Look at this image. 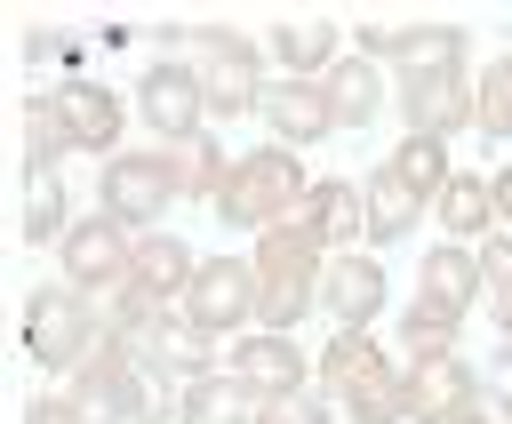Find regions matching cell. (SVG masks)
I'll return each instance as SVG.
<instances>
[{
  "label": "cell",
  "mask_w": 512,
  "mask_h": 424,
  "mask_svg": "<svg viewBox=\"0 0 512 424\" xmlns=\"http://www.w3.org/2000/svg\"><path fill=\"white\" fill-rule=\"evenodd\" d=\"M8 120H16V184H24V176H64V160L80 152L64 96H16Z\"/></svg>",
  "instance_id": "obj_11"
},
{
  "label": "cell",
  "mask_w": 512,
  "mask_h": 424,
  "mask_svg": "<svg viewBox=\"0 0 512 424\" xmlns=\"http://www.w3.org/2000/svg\"><path fill=\"white\" fill-rule=\"evenodd\" d=\"M136 360H144V376H152L160 392H176V384H192V376L224 368V336H216V328H200V320H184V304H176V312H168V328H160Z\"/></svg>",
  "instance_id": "obj_12"
},
{
  "label": "cell",
  "mask_w": 512,
  "mask_h": 424,
  "mask_svg": "<svg viewBox=\"0 0 512 424\" xmlns=\"http://www.w3.org/2000/svg\"><path fill=\"white\" fill-rule=\"evenodd\" d=\"M128 264H136V232H128V224H112L104 208H88V216L64 232V248H56L64 288H80V296H96V304L128 288Z\"/></svg>",
  "instance_id": "obj_6"
},
{
  "label": "cell",
  "mask_w": 512,
  "mask_h": 424,
  "mask_svg": "<svg viewBox=\"0 0 512 424\" xmlns=\"http://www.w3.org/2000/svg\"><path fill=\"white\" fill-rule=\"evenodd\" d=\"M392 176H400L408 192L440 200V192H448V176H456V160H448V136H408V128H400V144H392Z\"/></svg>",
  "instance_id": "obj_33"
},
{
  "label": "cell",
  "mask_w": 512,
  "mask_h": 424,
  "mask_svg": "<svg viewBox=\"0 0 512 424\" xmlns=\"http://www.w3.org/2000/svg\"><path fill=\"white\" fill-rule=\"evenodd\" d=\"M432 208H440V232H448V240H464V248H472V240H480V248L496 240V184H488L480 168H456Z\"/></svg>",
  "instance_id": "obj_21"
},
{
  "label": "cell",
  "mask_w": 512,
  "mask_h": 424,
  "mask_svg": "<svg viewBox=\"0 0 512 424\" xmlns=\"http://www.w3.org/2000/svg\"><path fill=\"white\" fill-rule=\"evenodd\" d=\"M400 120H408V136H464V128H480V72L472 64L400 72Z\"/></svg>",
  "instance_id": "obj_7"
},
{
  "label": "cell",
  "mask_w": 512,
  "mask_h": 424,
  "mask_svg": "<svg viewBox=\"0 0 512 424\" xmlns=\"http://www.w3.org/2000/svg\"><path fill=\"white\" fill-rule=\"evenodd\" d=\"M456 424H496V416H488V408H480V416H456Z\"/></svg>",
  "instance_id": "obj_40"
},
{
  "label": "cell",
  "mask_w": 512,
  "mask_h": 424,
  "mask_svg": "<svg viewBox=\"0 0 512 424\" xmlns=\"http://www.w3.org/2000/svg\"><path fill=\"white\" fill-rule=\"evenodd\" d=\"M488 184H496V224H504V232H512V160H504V168H496V176H488Z\"/></svg>",
  "instance_id": "obj_39"
},
{
  "label": "cell",
  "mask_w": 512,
  "mask_h": 424,
  "mask_svg": "<svg viewBox=\"0 0 512 424\" xmlns=\"http://www.w3.org/2000/svg\"><path fill=\"white\" fill-rule=\"evenodd\" d=\"M136 120L152 128V144H184L208 128V96H200V72L184 56H152L136 72Z\"/></svg>",
  "instance_id": "obj_8"
},
{
  "label": "cell",
  "mask_w": 512,
  "mask_h": 424,
  "mask_svg": "<svg viewBox=\"0 0 512 424\" xmlns=\"http://www.w3.org/2000/svg\"><path fill=\"white\" fill-rule=\"evenodd\" d=\"M320 96H328V120H336V136H352V128H368V120H376L384 72H376L368 56H336V64H328V80H320Z\"/></svg>",
  "instance_id": "obj_23"
},
{
  "label": "cell",
  "mask_w": 512,
  "mask_h": 424,
  "mask_svg": "<svg viewBox=\"0 0 512 424\" xmlns=\"http://www.w3.org/2000/svg\"><path fill=\"white\" fill-rule=\"evenodd\" d=\"M480 264H488V312H496V344H512V232H496V240L480 248Z\"/></svg>",
  "instance_id": "obj_37"
},
{
  "label": "cell",
  "mask_w": 512,
  "mask_h": 424,
  "mask_svg": "<svg viewBox=\"0 0 512 424\" xmlns=\"http://www.w3.org/2000/svg\"><path fill=\"white\" fill-rule=\"evenodd\" d=\"M344 416H352V424H408V368L384 352V360L344 392Z\"/></svg>",
  "instance_id": "obj_30"
},
{
  "label": "cell",
  "mask_w": 512,
  "mask_h": 424,
  "mask_svg": "<svg viewBox=\"0 0 512 424\" xmlns=\"http://www.w3.org/2000/svg\"><path fill=\"white\" fill-rule=\"evenodd\" d=\"M136 288H152L160 304H184L192 280H200V256L176 240V232H136V264H128Z\"/></svg>",
  "instance_id": "obj_20"
},
{
  "label": "cell",
  "mask_w": 512,
  "mask_h": 424,
  "mask_svg": "<svg viewBox=\"0 0 512 424\" xmlns=\"http://www.w3.org/2000/svg\"><path fill=\"white\" fill-rule=\"evenodd\" d=\"M224 368L264 400V392H296V384H312V368H304V352H296V336H272V328H248V336H232L224 344Z\"/></svg>",
  "instance_id": "obj_14"
},
{
  "label": "cell",
  "mask_w": 512,
  "mask_h": 424,
  "mask_svg": "<svg viewBox=\"0 0 512 424\" xmlns=\"http://www.w3.org/2000/svg\"><path fill=\"white\" fill-rule=\"evenodd\" d=\"M360 192H368V248H392V240H408V232L424 224V208H432L424 192H408V184L392 176V160H376V176H368Z\"/></svg>",
  "instance_id": "obj_26"
},
{
  "label": "cell",
  "mask_w": 512,
  "mask_h": 424,
  "mask_svg": "<svg viewBox=\"0 0 512 424\" xmlns=\"http://www.w3.org/2000/svg\"><path fill=\"white\" fill-rule=\"evenodd\" d=\"M480 136H512V56H496V64H480Z\"/></svg>",
  "instance_id": "obj_35"
},
{
  "label": "cell",
  "mask_w": 512,
  "mask_h": 424,
  "mask_svg": "<svg viewBox=\"0 0 512 424\" xmlns=\"http://www.w3.org/2000/svg\"><path fill=\"white\" fill-rule=\"evenodd\" d=\"M384 360V344H376V328H336L328 344H320V360H312V392H328V400H344L368 368Z\"/></svg>",
  "instance_id": "obj_28"
},
{
  "label": "cell",
  "mask_w": 512,
  "mask_h": 424,
  "mask_svg": "<svg viewBox=\"0 0 512 424\" xmlns=\"http://www.w3.org/2000/svg\"><path fill=\"white\" fill-rule=\"evenodd\" d=\"M464 56H472V32H464V24H400L384 64H400V72H440V64H464Z\"/></svg>",
  "instance_id": "obj_29"
},
{
  "label": "cell",
  "mask_w": 512,
  "mask_h": 424,
  "mask_svg": "<svg viewBox=\"0 0 512 424\" xmlns=\"http://www.w3.org/2000/svg\"><path fill=\"white\" fill-rule=\"evenodd\" d=\"M392 336H400V352H408V360H440V352H456V336H464V312H448V304L416 296V304L392 320Z\"/></svg>",
  "instance_id": "obj_32"
},
{
  "label": "cell",
  "mask_w": 512,
  "mask_h": 424,
  "mask_svg": "<svg viewBox=\"0 0 512 424\" xmlns=\"http://www.w3.org/2000/svg\"><path fill=\"white\" fill-rule=\"evenodd\" d=\"M24 352L64 384V376H80L96 352H104V304L96 296H80V288H32L24 296Z\"/></svg>",
  "instance_id": "obj_3"
},
{
  "label": "cell",
  "mask_w": 512,
  "mask_h": 424,
  "mask_svg": "<svg viewBox=\"0 0 512 424\" xmlns=\"http://www.w3.org/2000/svg\"><path fill=\"white\" fill-rule=\"evenodd\" d=\"M64 392H72L96 424H176V392H160V384L144 376V360H136L128 344H112V336H104V352H96L80 376H64Z\"/></svg>",
  "instance_id": "obj_4"
},
{
  "label": "cell",
  "mask_w": 512,
  "mask_h": 424,
  "mask_svg": "<svg viewBox=\"0 0 512 424\" xmlns=\"http://www.w3.org/2000/svg\"><path fill=\"white\" fill-rule=\"evenodd\" d=\"M416 296H432V304H448V312L488 304V264H480V248L440 240L432 256H416Z\"/></svg>",
  "instance_id": "obj_18"
},
{
  "label": "cell",
  "mask_w": 512,
  "mask_h": 424,
  "mask_svg": "<svg viewBox=\"0 0 512 424\" xmlns=\"http://www.w3.org/2000/svg\"><path fill=\"white\" fill-rule=\"evenodd\" d=\"M72 224H80V216H72L64 176H24V184H16V240H32V248H64Z\"/></svg>",
  "instance_id": "obj_25"
},
{
  "label": "cell",
  "mask_w": 512,
  "mask_h": 424,
  "mask_svg": "<svg viewBox=\"0 0 512 424\" xmlns=\"http://www.w3.org/2000/svg\"><path fill=\"white\" fill-rule=\"evenodd\" d=\"M184 320H200L216 336H248V320H256V264L248 256H200V280L184 296Z\"/></svg>",
  "instance_id": "obj_10"
},
{
  "label": "cell",
  "mask_w": 512,
  "mask_h": 424,
  "mask_svg": "<svg viewBox=\"0 0 512 424\" xmlns=\"http://www.w3.org/2000/svg\"><path fill=\"white\" fill-rule=\"evenodd\" d=\"M256 424H336V408H328V392L296 384V392H264L256 400Z\"/></svg>",
  "instance_id": "obj_36"
},
{
  "label": "cell",
  "mask_w": 512,
  "mask_h": 424,
  "mask_svg": "<svg viewBox=\"0 0 512 424\" xmlns=\"http://www.w3.org/2000/svg\"><path fill=\"white\" fill-rule=\"evenodd\" d=\"M384 264L376 256H328V272H320V312L336 320V328H376L384 320Z\"/></svg>",
  "instance_id": "obj_13"
},
{
  "label": "cell",
  "mask_w": 512,
  "mask_h": 424,
  "mask_svg": "<svg viewBox=\"0 0 512 424\" xmlns=\"http://www.w3.org/2000/svg\"><path fill=\"white\" fill-rule=\"evenodd\" d=\"M160 152H168L176 200H208V208H216V192H224V176H232V152L216 144V128H200V136H184V144H160Z\"/></svg>",
  "instance_id": "obj_24"
},
{
  "label": "cell",
  "mask_w": 512,
  "mask_h": 424,
  "mask_svg": "<svg viewBox=\"0 0 512 424\" xmlns=\"http://www.w3.org/2000/svg\"><path fill=\"white\" fill-rule=\"evenodd\" d=\"M16 424H96V416H88V408H80V400H72V392L56 384V392L24 400V416H16Z\"/></svg>",
  "instance_id": "obj_38"
},
{
  "label": "cell",
  "mask_w": 512,
  "mask_h": 424,
  "mask_svg": "<svg viewBox=\"0 0 512 424\" xmlns=\"http://www.w3.org/2000/svg\"><path fill=\"white\" fill-rule=\"evenodd\" d=\"M168 200H176V184H168V152L160 144H128L120 160L96 168V208L112 224H128V232H160Z\"/></svg>",
  "instance_id": "obj_5"
},
{
  "label": "cell",
  "mask_w": 512,
  "mask_h": 424,
  "mask_svg": "<svg viewBox=\"0 0 512 424\" xmlns=\"http://www.w3.org/2000/svg\"><path fill=\"white\" fill-rule=\"evenodd\" d=\"M264 56L280 64V80H328V64L344 56V32L328 16H280L264 32Z\"/></svg>",
  "instance_id": "obj_16"
},
{
  "label": "cell",
  "mask_w": 512,
  "mask_h": 424,
  "mask_svg": "<svg viewBox=\"0 0 512 424\" xmlns=\"http://www.w3.org/2000/svg\"><path fill=\"white\" fill-rule=\"evenodd\" d=\"M248 264H256V272H280V280H320V272H328V248H320L312 224L296 216V224L256 232V240H248Z\"/></svg>",
  "instance_id": "obj_27"
},
{
  "label": "cell",
  "mask_w": 512,
  "mask_h": 424,
  "mask_svg": "<svg viewBox=\"0 0 512 424\" xmlns=\"http://www.w3.org/2000/svg\"><path fill=\"white\" fill-rule=\"evenodd\" d=\"M176 424H256V392L232 368H208V376L176 384Z\"/></svg>",
  "instance_id": "obj_22"
},
{
  "label": "cell",
  "mask_w": 512,
  "mask_h": 424,
  "mask_svg": "<svg viewBox=\"0 0 512 424\" xmlns=\"http://www.w3.org/2000/svg\"><path fill=\"white\" fill-rule=\"evenodd\" d=\"M256 120H264V128H272V144H288V152H304V144L336 136V120H328V96H320V80H280V72H272V88H264Z\"/></svg>",
  "instance_id": "obj_15"
},
{
  "label": "cell",
  "mask_w": 512,
  "mask_h": 424,
  "mask_svg": "<svg viewBox=\"0 0 512 424\" xmlns=\"http://www.w3.org/2000/svg\"><path fill=\"white\" fill-rule=\"evenodd\" d=\"M168 312H176V304H160L152 288H136V280H128L120 296H104V336H112V344H128V352H144V344L168 328Z\"/></svg>",
  "instance_id": "obj_31"
},
{
  "label": "cell",
  "mask_w": 512,
  "mask_h": 424,
  "mask_svg": "<svg viewBox=\"0 0 512 424\" xmlns=\"http://www.w3.org/2000/svg\"><path fill=\"white\" fill-rule=\"evenodd\" d=\"M304 200H312L304 160H296L288 144H256V152L232 160V176H224V192H216V224L256 240V232H272V224H296Z\"/></svg>",
  "instance_id": "obj_2"
},
{
  "label": "cell",
  "mask_w": 512,
  "mask_h": 424,
  "mask_svg": "<svg viewBox=\"0 0 512 424\" xmlns=\"http://www.w3.org/2000/svg\"><path fill=\"white\" fill-rule=\"evenodd\" d=\"M480 408H488V384L464 352L408 360V424H456V416H480Z\"/></svg>",
  "instance_id": "obj_9"
},
{
  "label": "cell",
  "mask_w": 512,
  "mask_h": 424,
  "mask_svg": "<svg viewBox=\"0 0 512 424\" xmlns=\"http://www.w3.org/2000/svg\"><path fill=\"white\" fill-rule=\"evenodd\" d=\"M56 96H64V112H72V144H80V152H96V160H120V152H128V144H120V96H112L104 80H80V72H72Z\"/></svg>",
  "instance_id": "obj_19"
},
{
  "label": "cell",
  "mask_w": 512,
  "mask_h": 424,
  "mask_svg": "<svg viewBox=\"0 0 512 424\" xmlns=\"http://www.w3.org/2000/svg\"><path fill=\"white\" fill-rule=\"evenodd\" d=\"M304 224L328 256H352L368 240V192L352 176H312V200H304Z\"/></svg>",
  "instance_id": "obj_17"
},
{
  "label": "cell",
  "mask_w": 512,
  "mask_h": 424,
  "mask_svg": "<svg viewBox=\"0 0 512 424\" xmlns=\"http://www.w3.org/2000/svg\"><path fill=\"white\" fill-rule=\"evenodd\" d=\"M312 296H320V280H280V272H256V328L288 336V328L312 312Z\"/></svg>",
  "instance_id": "obj_34"
},
{
  "label": "cell",
  "mask_w": 512,
  "mask_h": 424,
  "mask_svg": "<svg viewBox=\"0 0 512 424\" xmlns=\"http://www.w3.org/2000/svg\"><path fill=\"white\" fill-rule=\"evenodd\" d=\"M192 72H200V96H208V120H240V112H256L264 104V88H272V56H264V40H248V32H224V24H192V32H160Z\"/></svg>",
  "instance_id": "obj_1"
}]
</instances>
